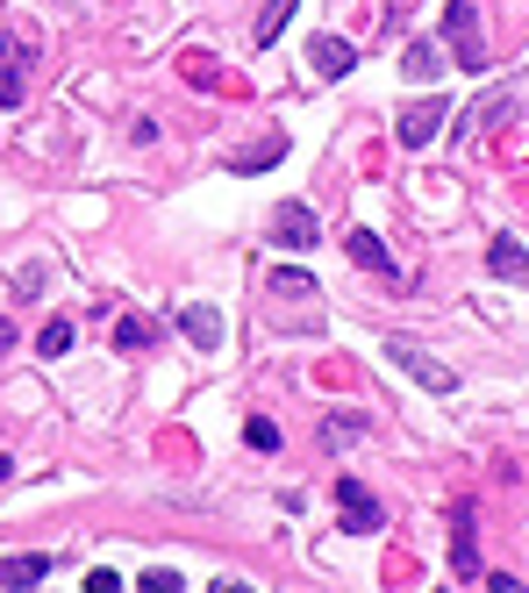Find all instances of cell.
Masks as SVG:
<instances>
[{
    "label": "cell",
    "mask_w": 529,
    "mask_h": 593,
    "mask_svg": "<svg viewBox=\"0 0 529 593\" xmlns=\"http://www.w3.org/2000/svg\"><path fill=\"white\" fill-rule=\"evenodd\" d=\"M444 36H451V51H458V65H465V72H487V43H479V14L465 8V0H451V8H444Z\"/></svg>",
    "instance_id": "cell-1"
},
{
    "label": "cell",
    "mask_w": 529,
    "mask_h": 593,
    "mask_svg": "<svg viewBox=\"0 0 529 593\" xmlns=\"http://www.w3.org/2000/svg\"><path fill=\"white\" fill-rule=\"evenodd\" d=\"M272 243H279V251H315V243H322V222L300 201H279L272 208Z\"/></svg>",
    "instance_id": "cell-2"
},
{
    "label": "cell",
    "mask_w": 529,
    "mask_h": 593,
    "mask_svg": "<svg viewBox=\"0 0 529 593\" xmlns=\"http://www.w3.org/2000/svg\"><path fill=\"white\" fill-rule=\"evenodd\" d=\"M337 508L351 537H380V500L366 494V479H337Z\"/></svg>",
    "instance_id": "cell-3"
},
{
    "label": "cell",
    "mask_w": 529,
    "mask_h": 593,
    "mask_svg": "<svg viewBox=\"0 0 529 593\" xmlns=\"http://www.w3.org/2000/svg\"><path fill=\"white\" fill-rule=\"evenodd\" d=\"M444 115H451V100H444V94H436V100H415V108H401V144H408V150H422L436 129H444Z\"/></svg>",
    "instance_id": "cell-4"
},
{
    "label": "cell",
    "mask_w": 529,
    "mask_h": 593,
    "mask_svg": "<svg viewBox=\"0 0 529 593\" xmlns=\"http://www.w3.org/2000/svg\"><path fill=\"white\" fill-rule=\"evenodd\" d=\"M387 358L394 364H408V372L422 379V386H436V393H451V364H436V358H422L415 343H387Z\"/></svg>",
    "instance_id": "cell-5"
},
{
    "label": "cell",
    "mask_w": 529,
    "mask_h": 593,
    "mask_svg": "<svg viewBox=\"0 0 529 593\" xmlns=\"http://www.w3.org/2000/svg\"><path fill=\"white\" fill-rule=\"evenodd\" d=\"M487 265H494V279H508V286H529V251H522L516 236H494Z\"/></svg>",
    "instance_id": "cell-6"
},
{
    "label": "cell",
    "mask_w": 529,
    "mask_h": 593,
    "mask_svg": "<svg viewBox=\"0 0 529 593\" xmlns=\"http://www.w3.org/2000/svg\"><path fill=\"white\" fill-rule=\"evenodd\" d=\"M351 57H358V51H351L343 36H315V43H308V65L322 72V80H343V72H351Z\"/></svg>",
    "instance_id": "cell-7"
},
{
    "label": "cell",
    "mask_w": 529,
    "mask_h": 593,
    "mask_svg": "<svg viewBox=\"0 0 529 593\" xmlns=\"http://www.w3.org/2000/svg\"><path fill=\"white\" fill-rule=\"evenodd\" d=\"M43 580H51V558L43 551H22V558L0 565V586H43Z\"/></svg>",
    "instance_id": "cell-8"
},
{
    "label": "cell",
    "mask_w": 529,
    "mask_h": 593,
    "mask_svg": "<svg viewBox=\"0 0 529 593\" xmlns=\"http://www.w3.org/2000/svg\"><path fill=\"white\" fill-rule=\"evenodd\" d=\"M451 572L473 580L479 572V543H473V508H458V537H451Z\"/></svg>",
    "instance_id": "cell-9"
},
{
    "label": "cell",
    "mask_w": 529,
    "mask_h": 593,
    "mask_svg": "<svg viewBox=\"0 0 529 593\" xmlns=\"http://www.w3.org/2000/svg\"><path fill=\"white\" fill-rule=\"evenodd\" d=\"M351 257H358L366 272H380V279H394V257H387V243L372 236V230H351Z\"/></svg>",
    "instance_id": "cell-10"
},
{
    "label": "cell",
    "mask_w": 529,
    "mask_h": 593,
    "mask_svg": "<svg viewBox=\"0 0 529 593\" xmlns=\"http://www.w3.org/2000/svg\"><path fill=\"white\" fill-rule=\"evenodd\" d=\"M179 329H187L201 351H215V343H222V315L215 308H187V315H179Z\"/></svg>",
    "instance_id": "cell-11"
},
{
    "label": "cell",
    "mask_w": 529,
    "mask_h": 593,
    "mask_svg": "<svg viewBox=\"0 0 529 593\" xmlns=\"http://www.w3.org/2000/svg\"><path fill=\"white\" fill-rule=\"evenodd\" d=\"M401 72H408V80H430V72H436V43H408Z\"/></svg>",
    "instance_id": "cell-12"
},
{
    "label": "cell",
    "mask_w": 529,
    "mask_h": 593,
    "mask_svg": "<svg viewBox=\"0 0 529 593\" xmlns=\"http://www.w3.org/2000/svg\"><path fill=\"white\" fill-rule=\"evenodd\" d=\"M36 351H43V358H65V351H72V322H43Z\"/></svg>",
    "instance_id": "cell-13"
},
{
    "label": "cell",
    "mask_w": 529,
    "mask_h": 593,
    "mask_svg": "<svg viewBox=\"0 0 529 593\" xmlns=\"http://www.w3.org/2000/svg\"><path fill=\"white\" fill-rule=\"evenodd\" d=\"M150 337H158V329H150V322H144V315H129V322H123V329H115V343H123V351H144V343H150Z\"/></svg>",
    "instance_id": "cell-14"
},
{
    "label": "cell",
    "mask_w": 529,
    "mask_h": 593,
    "mask_svg": "<svg viewBox=\"0 0 529 593\" xmlns=\"http://www.w3.org/2000/svg\"><path fill=\"white\" fill-rule=\"evenodd\" d=\"M286 14H294V0H272V8L258 14V43H272V36H279V29H286Z\"/></svg>",
    "instance_id": "cell-15"
},
{
    "label": "cell",
    "mask_w": 529,
    "mask_h": 593,
    "mask_svg": "<svg viewBox=\"0 0 529 593\" xmlns=\"http://www.w3.org/2000/svg\"><path fill=\"white\" fill-rule=\"evenodd\" d=\"M244 444H251V451H279V430L258 415V422H244Z\"/></svg>",
    "instance_id": "cell-16"
},
{
    "label": "cell",
    "mask_w": 529,
    "mask_h": 593,
    "mask_svg": "<svg viewBox=\"0 0 529 593\" xmlns=\"http://www.w3.org/2000/svg\"><path fill=\"white\" fill-rule=\"evenodd\" d=\"M272 294H315V279H300V272H272Z\"/></svg>",
    "instance_id": "cell-17"
},
{
    "label": "cell",
    "mask_w": 529,
    "mask_h": 593,
    "mask_svg": "<svg viewBox=\"0 0 529 593\" xmlns=\"http://www.w3.org/2000/svg\"><path fill=\"white\" fill-rule=\"evenodd\" d=\"M14 100H22V72L0 65V108H14Z\"/></svg>",
    "instance_id": "cell-18"
}]
</instances>
